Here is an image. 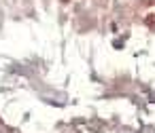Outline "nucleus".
<instances>
[]
</instances>
